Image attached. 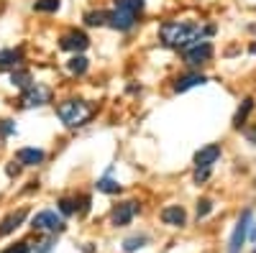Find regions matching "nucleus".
Returning <instances> with one entry per match:
<instances>
[{
	"label": "nucleus",
	"mask_w": 256,
	"mask_h": 253,
	"mask_svg": "<svg viewBox=\"0 0 256 253\" xmlns=\"http://www.w3.org/2000/svg\"><path fill=\"white\" fill-rule=\"evenodd\" d=\"M0 133H3V138L13 136L16 133V123L13 120H3V123H0Z\"/></svg>",
	"instance_id": "obj_30"
},
{
	"label": "nucleus",
	"mask_w": 256,
	"mask_h": 253,
	"mask_svg": "<svg viewBox=\"0 0 256 253\" xmlns=\"http://www.w3.org/2000/svg\"><path fill=\"white\" fill-rule=\"evenodd\" d=\"M254 13H256V8H254Z\"/></svg>",
	"instance_id": "obj_36"
},
{
	"label": "nucleus",
	"mask_w": 256,
	"mask_h": 253,
	"mask_svg": "<svg viewBox=\"0 0 256 253\" xmlns=\"http://www.w3.org/2000/svg\"><path fill=\"white\" fill-rule=\"evenodd\" d=\"M248 238H251V241L256 243V220L251 223V230H248Z\"/></svg>",
	"instance_id": "obj_32"
},
{
	"label": "nucleus",
	"mask_w": 256,
	"mask_h": 253,
	"mask_svg": "<svg viewBox=\"0 0 256 253\" xmlns=\"http://www.w3.org/2000/svg\"><path fill=\"white\" fill-rule=\"evenodd\" d=\"M95 189H98V192H102V195H118L123 187H120L118 179H113L110 174H105V177H100V179L95 182Z\"/></svg>",
	"instance_id": "obj_21"
},
{
	"label": "nucleus",
	"mask_w": 256,
	"mask_h": 253,
	"mask_svg": "<svg viewBox=\"0 0 256 253\" xmlns=\"http://www.w3.org/2000/svg\"><path fill=\"white\" fill-rule=\"evenodd\" d=\"M251 223H254V213L251 210H244L241 218L236 220V228L228 238V253H241L246 241H248V230H251Z\"/></svg>",
	"instance_id": "obj_6"
},
{
	"label": "nucleus",
	"mask_w": 256,
	"mask_h": 253,
	"mask_svg": "<svg viewBox=\"0 0 256 253\" xmlns=\"http://www.w3.org/2000/svg\"><path fill=\"white\" fill-rule=\"evenodd\" d=\"M146 243H148V236H131V238H126L123 241V253H136V251H141V248H146Z\"/></svg>",
	"instance_id": "obj_23"
},
{
	"label": "nucleus",
	"mask_w": 256,
	"mask_h": 253,
	"mask_svg": "<svg viewBox=\"0 0 256 253\" xmlns=\"http://www.w3.org/2000/svg\"><path fill=\"white\" fill-rule=\"evenodd\" d=\"M251 253H256V246H254V251H251Z\"/></svg>",
	"instance_id": "obj_35"
},
{
	"label": "nucleus",
	"mask_w": 256,
	"mask_h": 253,
	"mask_svg": "<svg viewBox=\"0 0 256 253\" xmlns=\"http://www.w3.org/2000/svg\"><path fill=\"white\" fill-rule=\"evenodd\" d=\"M254 110H256V97H254V95H246V97L238 102V108H236V113H233V118H230V128H233V131H241L244 125L248 123V118H251Z\"/></svg>",
	"instance_id": "obj_12"
},
{
	"label": "nucleus",
	"mask_w": 256,
	"mask_h": 253,
	"mask_svg": "<svg viewBox=\"0 0 256 253\" xmlns=\"http://www.w3.org/2000/svg\"><path fill=\"white\" fill-rule=\"evenodd\" d=\"M16 161L20 166H41L46 161V151L44 149H36V146H24V149L16 151Z\"/></svg>",
	"instance_id": "obj_14"
},
{
	"label": "nucleus",
	"mask_w": 256,
	"mask_h": 253,
	"mask_svg": "<svg viewBox=\"0 0 256 253\" xmlns=\"http://www.w3.org/2000/svg\"><path fill=\"white\" fill-rule=\"evenodd\" d=\"M31 228L38 230V233H49V236H56V233H64L67 230V223L59 215V210H41L31 218Z\"/></svg>",
	"instance_id": "obj_4"
},
{
	"label": "nucleus",
	"mask_w": 256,
	"mask_h": 253,
	"mask_svg": "<svg viewBox=\"0 0 256 253\" xmlns=\"http://www.w3.org/2000/svg\"><path fill=\"white\" fill-rule=\"evenodd\" d=\"M223 156V143H208L202 146L200 151H195V156H192V166H216Z\"/></svg>",
	"instance_id": "obj_11"
},
{
	"label": "nucleus",
	"mask_w": 256,
	"mask_h": 253,
	"mask_svg": "<svg viewBox=\"0 0 256 253\" xmlns=\"http://www.w3.org/2000/svg\"><path fill=\"white\" fill-rule=\"evenodd\" d=\"M56 210H59L62 218L77 215V197H59L56 200Z\"/></svg>",
	"instance_id": "obj_22"
},
{
	"label": "nucleus",
	"mask_w": 256,
	"mask_h": 253,
	"mask_svg": "<svg viewBox=\"0 0 256 253\" xmlns=\"http://www.w3.org/2000/svg\"><path fill=\"white\" fill-rule=\"evenodd\" d=\"M218 33V26L216 23H205V20H187V18H169V20H162L159 28H156V36H159V44L164 49H172V51H182L187 49L190 44L195 41H202V38H212Z\"/></svg>",
	"instance_id": "obj_1"
},
{
	"label": "nucleus",
	"mask_w": 256,
	"mask_h": 253,
	"mask_svg": "<svg viewBox=\"0 0 256 253\" xmlns=\"http://www.w3.org/2000/svg\"><path fill=\"white\" fill-rule=\"evenodd\" d=\"M82 20L88 28H105L108 26V10H88L82 15Z\"/></svg>",
	"instance_id": "obj_20"
},
{
	"label": "nucleus",
	"mask_w": 256,
	"mask_h": 253,
	"mask_svg": "<svg viewBox=\"0 0 256 253\" xmlns=\"http://www.w3.org/2000/svg\"><path fill=\"white\" fill-rule=\"evenodd\" d=\"M88 69H90V59L84 56V54H72V56L67 59V72H70V74L82 77Z\"/></svg>",
	"instance_id": "obj_17"
},
{
	"label": "nucleus",
	"mask_w": 256,
	"mask_h": 253,
	"mask_svg": "<svg viewBox=\"0 0 256 253\" xmlns=\"http://www.w3.org/2000/svg\"><path fill=\"white\" fill-rule=\"evenodd\" d=\"M62 8V0H36L34 10L36 13H56Z\"/></svg>",
	"instance_id": "obj_24"
},
{
	"label": "nucleus",
	"mask_w": 256,
	"mask_h": 253,
	"mask_svg": "<svg viewBox=\"0 0 256 253\" xmlns=\"http://www.w3.org/2000/svg\"><path fill=\"white\" fill-rule=\"evenodd\" d=\"M246 31H248V33H254V36H256V23H248V26H246Z\"/></svg>",
	"instance_id": "obj_34"
},
{
	"label": "nucleus",
	"mask_w": 256,
	"mask_h": 253,
	"mask_svg": "<svg viewBox=\"0 0 256 253\" xmlns=\"http://www.w3.org/2000/svg\"><path fill=\"white\" fill-rule=\"evenodd\" d=\"M54 100V90L49 87V84L44 82H34L31 87H26L24 92H20V108H44V105H49Z\"/></svg>",
	"instance_id": "obj_5"
},
{
	"label": "nucleus",
	"mask_w": 256,
	"mask_h": 253,
	"mask_svg": "<svg viewBox=\"0 0 256 253\" xmlns=\"http://www.w3.org/2000/svg\"><path fill=\"white\" fill-rule=\"evenodd\" d=\"M56 248V241H54V236H49V238H44L36 248H34V253H52Z\"/></svg>",
	"instance_id": "obj_27"
},
{
	"label": "nucleus",
	"mask_w": 256,
	"mask_h": 253,
	"mask_svg": "<svg viewBox=\"0 0 256 253\" xmlns=\"http://www.w3.org/2000/svg\"><path fill=\"white\" fill-rule=\"evenodd\" d=\"M0 253H31V246H28L26 241H20V243H16V246H8L6 251H0Z\"/></svg>",
	"instance_id": "obj_29"
},
{
	"label": "nucleus",
	"mask_w": 256,
	"mask_h": 253,
	"mask_svg": "<svg viewBox=\"0 0 256 253\" xmlns=\"http://www.w3.org/2000/svg\"><path fill=\"white\" fill-rule=\"evenodd\" d=\"M10 84L24 92L26 87H31V84H34V77H31V72H28L26 67H18V69L10 72Z\"/></svg>",
	"instance_id": "obj_19"
},
{
	"label": "nucleus",
	"mask_w": 256,
	"mask_h": 253,
	"mask_svg": "<svg viewBox=\"0 0 256 253\" xmlns=\"http://www.w3.org/2000/svg\"><path fill=\"white\" fill-rule=\"evenodd\" d=\"M208 82H210V77H208L205 72H200V69H184L182 74L174 77L172 92H174V95H184V92L195 90V87H205Z\"/></svg>",
	"instance_id": "obj_7"
},
{
	"label": "nucleus",
	"mask_w": 256,
	"mask_h": 253,
	"mask_svg": "<svg viewBox=\"0 0 256 253\" xmlns=\"http://www.w3.org/2000/svg\"><path fill=\"white\" fill-rule=\"evenodd\" d=\"M159 218L169 228H184L187 225V210L182 205H166L162 213H159Z\"/></svg>",
	"instance_id": "obj_13"
},
{
	"label": "nucleus",
	"mask_w": 256,
	"mask_h": 253,
	"mask_svg": "<svg viewBox=\"0 0 256 253\" xmlns=\"http://www.w3.org/2000/svg\"><path fill=\"white\" fill-rule=\"evenodd\" d=\"M113 8L126 10V13H131V15L141 18L144 10H146V0H113Z\"/></svg>",
	"instance_id": "obj_18"
},
{
	"label": "nucleus",
	"mask_w": 256,
	"mask_h": 253,
	"mask_svg": "<svg viewBox=\"0 0 256 253\" xmlns=\"http://www.w3.org/2000/svg\"><path fill=\"white\" fill-rule=\"evenodd\" d=\"M241 131H244V138H246L251 146H256V123H246Z\"/></svg>",
	"instance_id": "obj_28"
},
{
	"label": "nucleus",
	"mask_w": 256,
	"mask_h": 253,
	"mask_svg": "<svg viewBox=\"0 0 256 253\" xmlns=\"http://www.w3.org/2000/svg\"><path fill=\"white\" fill-rule=\"evenodd\" d=\"M6 172H8V177H18V174H20V164L10 161V164L6 166Z\"/></svg>",
	"instance_id": "obj_31"
},
{
	"label": "nucleus",
	"mask_w": 256,
	"mask_h": 253,
	"mask_svg": "<svg viewBox=\"0 0 256 253\" xmlns=\"http://www.w3.org/2000/svg\"><path fill=\"white\" fill-rule=\"evenodd\" d=\"M26 218H28V210H26V207H20V210H16V213H10L3 223H0V236H10V233H16V230L26 223Z\"/></svg>",
	"instance_id": "obj_15"
},
{
	"label": "nucleus",
	"mask_w": 256,
	"mask_h": 253,
	"mask_svg": "<svg viewBox=\"0 0 256 253\" xmlns=\"http://www.w3.org/2000/svg\"><path fill=\"white\" fill-rule=\"evenodd\" d=\"M212 177V169L210 166H195V169H192V184H205L208 179Z\"/></svg>",
	"instance_id": "obj_25"
},
{
	"label": "nucleus",
	"mask_w": 256,
	"mask_h": 253,
	"mask_svg": "<svg viewBox=\"0 0 256 253\" xmlns=\"http://www.w3.org/2000/svg\"><path fill=\"white\" fill-rule=\"evenodd\" d=\"M56 118L62 120L64 128L77 131L82 125H88L95 118V105L90 100H82V97H67V100H59L56 102Z\"/></svg>",
	"instance_id": "obj_2"
},
{
	"label": "nucleus",
	"mask_w": 256,
	"mask_h": 253,
	"mask_svg": "<svg viewBox=\"0 0 256 253\" xmlns=\"http://www.w3.org/2000/svg\"><path fill=\"white\" fill-rule=\"evenodd\" d=\"M59 49L70 54H84L90 49V36L82 28H67L59 36Z\"/></svg>",
	"instance_id": "obj_8"
},
{
	"label": "nucleus",
	"mask_w": 256,
	"mask_h": 253,
	"mask_svg": "<svg viewBox=\"0 0 256 253\" xmlns=\"http://www.w3.org/2000/svg\"><path fill=\"white\" fill-rule=\"evenodd\" d=\"M195 213H198V220L208 218V215L212 213V200H210V197H200V200H198V207H195Z\"/></svg>",
	"instance_id": "obj_26"
},
{
	"label": "nucleus",
	"mask_w": 256,
	"mask_h": 253,
	"mask_svg": "<svg viewBox=\"0 0 256 253\" xmlns=\"http://www.w3.org/2000/svg\"><path fill=\"white\" fill-rule=\"evenodd\" d=\"M180 59H182V67L184 69H208L216 59V44L210 38H202V41H195L190 44L187 49L180 51Z\"/></svg>",
	"instance_id": "obj_3"
},
{
	"label": "nucleus",
	"mask_w": 256,
	"mask_h": 253,
	"mask_svg": "<svg viewBox=\"0 0 256 253\" xmlns=\"http://www.w3.org/2000/svg\"><path fill=\"white\" fill-rule=\"evenodd\" d=\"M136 213H138V202H134V200L118 202V205H113V210H110V225H113V228H126L128 223L136 218Z\"/></svg>",
	"instance_id": "obj_9"
},
{
	"label": "nucleus",
	"mask_w": 256,
	"mask_h": 253,
	"mask_svg": "<svg viewBox=\"0 0 256 253\" xmlns=\"http://www.w3.org/2000/svg\"><path fill=\"white\" fill-rule=\"evenodd\" d=\"M246 51H248L251 56H256V38H254V41H248V49H246Z\"/></svg>",
	"instance_id": "obj_33"
},
{
	"label": "nucleus",
	"mask_w": 256,
	"mask_h": 253,
	"mask_svg": "<svg viewBox=\"0 0 256 253\" xmlns=\"http://www.w3.org/2000/svg\"><path fill=\"white\" fill-rule=\"evenodd\" d=\"M138 26V18L126 13V10H118V8H110L108 10V28L118 31V33H128Z\"/></svg>",
	"instance_id": "obj_10"
},
{
	"label": "nucleus",
	"mask_w": 256,
	"mask_h": 253,
	"mask_svg": "<svg viewBox=\"0 0 256 253\" xmlns=\"http://www.w3.org/2000/svg\"><path fill=\"white\" fill-rule=\"evenodd\" d=\"M24 67V49H3L0 51V69H18Z\"/></svg>",
	"instance_id": "obj_16"
}]
</instances>
